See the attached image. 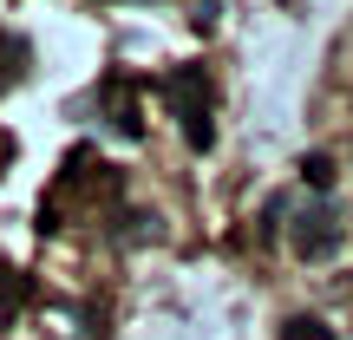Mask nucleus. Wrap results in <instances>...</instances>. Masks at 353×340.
I'll list each match as a JSON object with an SVG mask.
<instances>
[{
    "mask_svg": "<svg viewBox=\"0 0 353 340\" xmlns=\"http://www.w3.org/2000/svg\"><path fill=\"white\" fill-rule=\"evenodd\" d=\"M164 92H170V112L183 118L190 151H210V144H216V125H210V72H203V66H176V72L164 79Z\"/></svg>",
    "mask_w": 353,
    "mask_h": 340,
    "instance_id": "1",
    "label": "nucleus"
},
{
    "mask_svg": "<svg viewBox=\"0 0 353 340\" xmlns=\"http://www.w3.org/2000/svg\"><path fill=\"white\" fill-rule=\"evenodd\" d=\"M341 216H334V203H307L301 216H294L288 223V242H294V255H301V262H327L334 249H341Z\"/></svg>",
    "mask_w": 353,
    "mask_h": 340,
    "instance_id": "2",
    "label": "nucleus"
},
{
    "mask_svg": "<svg viewBox=\"0 0 353 340\" xmlns=\"http://www.w3.org/2000/svg\"><path fill=\"white\" fill-rule=\"evenodd\" d=\"M20 301H26V275L20 268H0V328L20 321Z\"/></svg>",
    "mask_w": 353,
    "mask_h": 340,
    "instance_id": "3",
    "label": "nucleus"
},
{
    "mask_svg": "<svg viewBox=\"0 0 353 340\" xmlns=\"http://www.w3.org/2000/svg\"><path fill=\"white\" fill-rule=\"evenodd\" d=\"M281 340H334L327 321H314V314H294L288 328H281Z\"/></svg>",
    "mask_w": 353,
    "mask_h": 340,
    "instance_id": "4",
    "label": "nucleus"
},
{
    "mask_svg": "<svg viewBox=\"0 0 353 340\" xmlns=\"http://www.w3.org/2000/svg\"><path fill=\"white\" fill-rule=\"evenodd\" d=\"M301 177H307L314 190H334V157H307V164H301Z\"/></svg>",
    "mask_w": 353,
    "mask_h": 340,
    "instance_id": "5",
    "label": "nucleus"
},
{
    "mask_svg": "<svg viewBox=\"0 0 353 340\" xmlns=\"http://www.w3.org/2000/svg\"><path fill=\"white\" fill-rule=\"evenodd\" d=\"M7 151H13V144H7V131H0V164H7Z\"/></svg>",
    "mask_w": 353,
    "mask_h": 340,
    "instance_id": "6",
    "label": "nucleus"
}]
</instances>
